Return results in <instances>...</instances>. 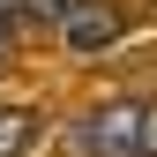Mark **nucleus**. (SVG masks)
I'll return each instance as SVG.
<instances>
[{"instance_id":"f257e3e1","label":"nucleus","mask_w":157,"mask_h":157,"mask_svg":"<svg viewBox=\"0 0 157 157\" xmlns=\"http://www.w3.org/2000/svg\"><path fill=\"white\" fill-rule=\"evenodd\" d=\"M75 157H157V105L142 97H112L67 127Z\"/></svg>"},{"instance_id":"f03ea898","label":"nucleus","mask_w":157,"mask_h":157,"mask_svg":"<svg viewBox=\"0 0 157 157\" xmlns=\"http://www.w3.org/2000/svg\"><path fill=\"white\" fill-rule=\"evenodd\" d=\"M60 37H67L75 52H105L112 37H120V15H112V8H97V0H82V8H75V23H67Z\"/></svg>"},{"instance_id":"7ed1b4c3","label":"nucleus","mask_w":157,"mask_h":157,"mask_svg":"<svg viewBox=\"0 0 157 157\" xmlns=\"http://www.w3.org/2000/svg\"><path fill=\"white\" fill-rule=\"evenodd\" d=\"M23 150H30V112L0 105V157H23Z\"/></svg>"},{"instance_id":"20e7f679","label":"nucleus","mask_w":157,"mask_h":157,"mask_svg":"<svg viewBox=\"0 0 157 157\" xmlns=\"http://www.w3.org/2000/svg\"><path fill=\"white\" fill-rule=\"evenodd\" d=\"M75 8H82V0H23V15H30V23H45V30H67Z\"/></svg>"},{"instance_id":"39448f33","label":"nucleus","mask_w":157,"mask_h":157,"mask_svg":"<svg viewBox=\"0 0 157 157\" xmlns=\"http://www.w3.org/2000/svg\"><path fill=\"white\" fill-rule=\"evenodd\" d=\"M0 60H8V23H0Z\"/></svg>"}]
</instances>
